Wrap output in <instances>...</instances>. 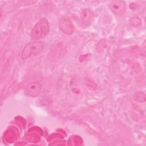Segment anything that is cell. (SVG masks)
<instances>
[{"instance_id": "2", "label": "cell", "mask_w": 146, "mask_h": 146, "mask_svg": "<svg viewBox=\"0 0 146 146\" xmlns=\"http://www.w3.org/2000/svg\"><path fill=\"white\" fill-rule=\"evenodd\" d=\"M44 48V44L40 41H34L27 43L22 52V58L25 60L31 56L39 54Z\"/></svg>"}, {"instance_id": "5", "label": "cell", "mask_w": 146, "mask_h": 146, "mask_svg": "<svg viewBox=\"0 0 146 146\" xmlns=\"http://www.w3.org/2000/svg\"><path fill=\"white\" fill-rule=\"evenodd\" d=\"M59 27L60 30L67 34H71L74 31V26L69 19L64 18L62 19L59 23Z\"/></svg>"}, {"instance_id": "3", "label": "cell", "mask_w": 146, "mask_h": 146, "mask_svg": "<svg viewBox=\"0 0 146 146\" xmlns=\"http://www.w3.org/2000/svg\"><path fill=\"white\" fill-rule=\"evenodd\" d=\"M41 84L39 82H34L29 84L25 89V92L29 96H37L41 91Z\"/></svg>"}, {"instance_id": "1", "label": "cell", "mask_w": 146, "mask_h": 146, "mask_svg": "<svg viewBox=\"0 0 146 146\" xmlns=\"http://www.w3.org/2000/svg\"><path fill=\"white\" fill-rule=\"evenodd\" d=\"M49 32V24L45 18L40 19L32 29L31 37L34 40H38L46 36Z\"/></svg>"}, {"instance_id": "4", "label": "cell", "mask_w": 146, "mask_h": 146, "mask_svg": "<svg viewBox=\"0 0 146 146\" xmlns=\"http://www.w3.org/2000/svg\"><path fill=\"white\" fill-rule=\"evenodd\" d=\"M111 10L116 15L122 14L125 9V3L122 1H113L110 5Z\"/></svg>"}]
</instances>
